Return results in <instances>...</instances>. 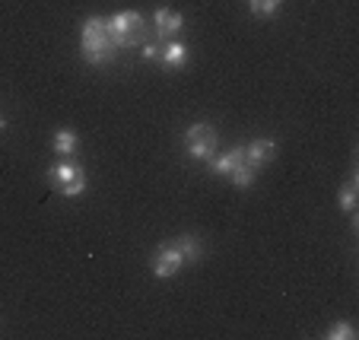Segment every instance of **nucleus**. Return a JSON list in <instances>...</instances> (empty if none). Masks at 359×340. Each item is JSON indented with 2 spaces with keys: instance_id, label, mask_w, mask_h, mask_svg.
<instances>
[{
  "instance_id": "4",
  "label": "nucleus",
  "mask_w": 359,
  "mask_h": 340,
  "mask_svg": "<svg viewBox=\"0 0 359 340\" xmlns=\"http://www.w3.org/2000/svg\"><path fill=\"white\" fill-rule=\"evenodd\" d=\"M182 267H184V258H182V252L175 248V242L159 245L156 252H153V258H149V271H153V277L156 280H172Z\"/></svg>"
},
{
  "instance_id": "2",
  "label": "nucleus",
  "mask_w": 359,
  "mask_h": 340,
  "mask_svg": "<svg viewBox=\"0 0 359 340\" xmlns=\"http://www.w3.org/2000/svg\"><path fill=\"white\" fill-rule=\"evenodd\" d=\"M105 26H109V35H111V41H115L118 51L143 45V41H147V29H149L147 20H143L137 10H121V13L109 16Z\"/></svg>"
},
{
  "instance_id": "15",
  "label": "nucleus",
  "mask_w": 359,
  "mask_h": 340,
  "mask_svg": "<svg viewBox=\"0 0 359 340\" xmlns=\"http://www.w3.org/2000/svg\"><path fill=\"white\" fill-rule=\"evenodd\" d=\"M337 204H340V210H344V213H353V210H356V178H353V182H346L344 188H340Z\"/></svg>"
},
{
  "instance_id": "18",
  "label": "nucleus",
  "mask_w": 359,
  "mask_h": 340,
  "mask_svg": "<svg viewBox=\"0 0 359 340\" xmlns=\"http://www.w3.org/2000/svg\"><path fill=\"white\" fill-rule=\"evenodd\" d=\"M4 130H7V118L0 115V134H4Z\"/></svg>"
},
{
  "instance_id": "11",
  "label": "nucleus",
  "mask_w": 359,
  "mask_h": 340,
  "mask_svg": "<svg viewBox=\"0 0 359 340\" xmlns=\"http://www.w3.org/2000/svg\"><path fill=\"white\" fill-rule=\"evenodd\" d=\"M175 248L182 252L184 264H197V261L203 258V242L194 236V232H184V236L175 238Z\"/></svg>"
},
{
  "instance_id": "7",
  "label": "nucleus",
  "mask_w": 359,
  "mask_h": 340,
  "mask_svg": "<svg viewBox=\"0 0 359 340\" xmlns=\"http://www.w3.org/2000/svg\"><path fill=\"white\" fill-rule=\"evenodd\" d=\"M242 163H245V147H232L229 153H219V156L210 159V169H213V175L229 178Z\"/></svg>"
},
{
  "instance_id": "14",
  "label": "nucleus",
  "mask_w": 359,
  "mask_h": 340,
  "mask_svg": "<svg viewBox=\"0 0 359 340\" xmlns=\"http://www.w3.org/2000/svg\"><path fill=\"white\" fill-rule=\"evenodd\" d=\"M327 340H356V327H353V321H334L331 327L325 331Z\"/></svg>"
},
{
  "instance_id": "3",
  "label": "nucleus",
  "mask_w": 359,
  "mask_h": 340,
  "mask_svg": "<svg viewBox=\"0 0 359 340\" xmlns=\"http://www.w3.org/2000/svg\"><path fill=\"white\" fill-rule=\"evenodd\" d=\"M217 147H219V137L210 124L197 121L184 130V150H188V156L197 159V163H210V159L217 156Z\"/></svg>"
},
{
  "instance_id": "1",
  "label": "nucleus",
  "mask_w": 359,
  "mask_h": 340,
  "mask_svg": "<svg viewBox=\"0 0 359 340\" xmlns=\"http://www.w3.org/2000/svg\"><path fill=\"white\" fill-rule=\"evenodd\" d=\"M80 55L86 64L102 67V64H111L118 57V48L109 35V26L102 16H89L80 29Z\"/></svg>"
},
{
  "instance_id": "10",
  "label": "nucleus",
  "mask_w": 359,
  "mask_h": 340,
  "mask_svg": "<svg viewBox=\"0 0 359 340\" xmlns=\"http://www.w3.org/2000/svg\"><path fill=\"white\" fill-rule=\"evenodd\" d=\"M159 61H163L169 70L188 67V45H182V41H169L165 48H159Z\"/></svg>"
},
{
  "instance_id": "17",
  "label": "nucleus",
  "mask_w": 359,
  "mask_h": 340,
  "mask_svg": "<svg viewBox=\"0 0 359 340\" xmlns=\"http://www.w3.org/2000/svg\"><path fill=\"white\" fill-rule=\"evenodd\" d=\"M140 57H143V61H156V57H159V48L156 45H143Z\"/></svg>"
},
{
  "instance_id": "16",
  "label": "nucleus",
  "mask_w": 359,
  "mask_h": 340,
  "mask_svg": "<svg viewBox=\"0 0 359 340\" xmlns=\"http://www.w3.org/2000/svg\"><path fill=\"white\" fill-rule=\"evenodd\" d=\"M61 194H64V198H83V194H86V175H80V178H76V182L64 184V188H61Z\"/></svg>"
},
{
  "instance_id": "5",
  "label": "nucleus",
  "mask_w": 359,
  "mask_h": 340,
  "mask_svg": "<svg viewBox=\"0 0 359 340\" xmlns=\"http://www.w3.org/2000/svg\"><path fill=\"white\" fill-rule=\"evenodd\" d=\"M277 159V143L271 140V137H258V140H251L248 147H245V163L251 165V169H264L267 163H273Z\"/></svg>"
},
{
  "instance_id": "8",
  "label": "nucleus",
  "mask_w": 359,
  "mask_h": 340,
  "mask_svg": "<svg viewBox=\"0 0 359 340\" xmlns=\"http://www.w3.org/2000/svg\"><path fill=\"white\" fill-rule=\"evenodd\" d=\"M80 175H86V172H83L80 165L74 163V159H61V163H57V165H51V169H48V178H51V182L57 184V191H61L64 184L76 182V178H80Z\"/></svg>"
},
{
  "instance_id": "12",
  "label": "nucleus",
  "mask_w": 359,
  "mask_h": 340,
  "mask_svg": "<svg viewBox=\"0 0 359 340\" xmlns=\"http://www.w3.org/2000/svg\"><path fill=\"white\" fill-rule=\"evenodd\" d=\"M229 182H232V188H238V191H248L251 184L258 182V169H251L248 163H242V165H238V169L229 175Z\"/></svg>"
},
{
  "instance_id": "6",
  "label": "nucleus",
  "mask_w": 359,
  "mask_h": 340,
  "mask_svg": "<svg viewBox=\"0 0 359 340\" xmlns=\"http://www.w3.org/2000/svg\"><path fill=\"white\" fill-rule=\"evenodd\" d=\"M182 29H184V16L178 13V10L159 7L156 13H153V32H156V39H172V35H178Z\"/></svg>"
},
{
  "instance_id": "9",
  "label": "nucleus",
  "mask_w": 359,
  "mask_h": 340,
  "mask_svg": "<svg viewBox=\"0 0 359 340\" xmlns=\"http://www.w3.org/2000/svg\"><path fill=\"white\" fill-rule=\"evenodd\" d=\"M51 150H55L57 156L70 159L76 150H80V137H76V130H70V128L55 130V137H51Z\"/></svg>"
},
{
  "instance_id": "13",
  "label": "nucleus",
  "mask_w": 359,
  "mask_h": 340,
  "mask_svg": "<svg viewBox=\"0 0 359 340\" xmlns=\"http://www.w3.org/2000/svg\"><path fill=\"white\" fill-rule=\"evenodd\" d=\"M283 7V0H248V13L258 20H271L277 16V10Z\"/></svg>"
}]
</instances>
